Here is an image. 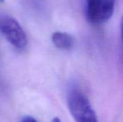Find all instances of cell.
Listing matches in <instances>:
<instances>
[{
    "label": "cell",
    "mask_w": 123,
    "mask_h": 122,
    "mask_svg": "<svg viewBox=\"0 0 123 122\" xmlns=\"http://www.w3.org/2000/svg\"><path fill=\"white\" fill-rule=\"evenodd\" d=\"M67 104L75 122H98L89 99L79 88L73 86L69 90Z\"/></svg>",
    "instance_id": "cell-1"
},
{
    "label": "cell",
    "mask_w": 123,
    "mask_h": 122,
    "mask_svg": "<svg viewBox=\"0 0 123 122\" xmlns=\"http://www.w3.org/2000/svg\"><path fill=\"white\" fill-rule=\"evenodd\" d=\"M0 34L16 49L23 50L27 46V37L19 23L13 17L2 13H0Z\"/></svg>",
    "instance_id": "cell-2"
},
{
    "label": "cell",
    "mask_w": 123,
    "mask_h": 122,
    "mask_svg": "<svg viewBox=\"0 0 123 122\" xmlns=\"http://www.w3.org/2000/svg\"><path fill=\"white\" fill-rule=\"evenodd\" d=\"M116 0H92L86 5L87 19L94 24L107 22L115 11Z\"/></svg>",
    "instance_id": "cell-3"
},
{
    "label": "cell",
    "mask_w": 123,
    "mask_h": 122,
    "mask_svg": "<svg viewBox=\"0 0 123 122\" xmlns=\"http://www.w3.org/2000/svg\"><path fill=\"white\" fill-rule=\"evenodd\" d=\"M52 42L55 46L61 50H70L74 47V39L73 36L65 32H55L52 34Z\"/></svg>",
    "instance_id": "cell-4"
},
{
    "label": "cell",
    "mask_w": 123,
    "mask_h": 122,
    "mask_svg": "<svg viewBox=\"0 0 123 122\" xmlns=\"http://www.w3.org/2000/svg\"><path fill=\"white\" fill-rule=\"evenodd\" d=\"M22 122H38L36 121L34 118H33L32 116H26L25 117L23 118L22 120Z\"/></svg>",
    "instance_id": "cell-5"
},
{
    "label": "cell",
    "mask_w": 123,
    "mask_h": 122,
    "mask_svg": "<svg viewBox=\"0 0 123 122\" xmlns=\"http://www.w3.org/2000/svg\"><path fill=\"white\" fill-rule=\"evenodd\" d=\"M120 27H121V37H122V45H123V15L121 18V23H120Z\"/></svg>",
    "instance_id": "cell-6"
},
{
    "label": "cell",
    "mask_w": 123,
    "mask_h": 122,
    "mask_svg": "<svg viewBox=\"0 0 123 122\" xmlns=\"http://www.w3.org/2000/svg\"><path fill=\"white\" fill-rule=\"evenodd\" d=\"M52 122H61V121L60 120V118L58 117H55L53 119V121H52Z\"/></svg>",
    "instance_id": "cell-7"
}]
</instances>
